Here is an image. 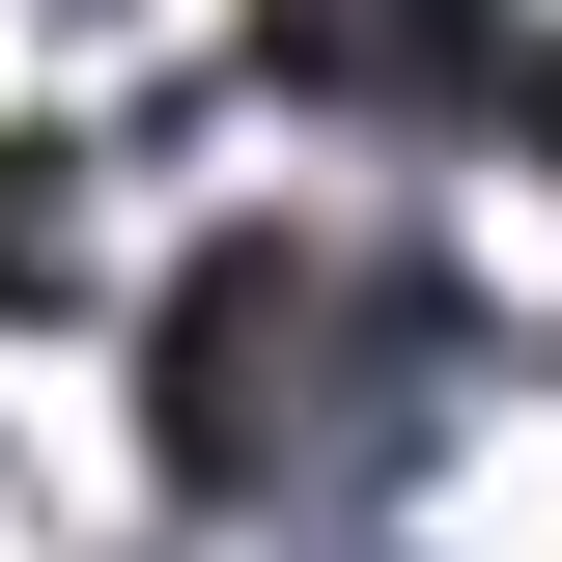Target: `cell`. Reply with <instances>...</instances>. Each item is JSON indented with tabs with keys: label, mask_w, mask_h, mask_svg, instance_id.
Masks as SVG:
<instances>
[{
	"label": "cell",
	"mask_w": 562,
	"mask_h": 562,
	"mask_svg": "<svg viewBox=\"0 0 562 562\" xmlns=\"http://www.w3.org/2000/svg\"><path fill=\"white\" fill-rule=\"evenodd\" d=\"M506 140H535V169H562V57H506Z\"/></svg>",
	"instance_id": "cell-2"
},
{
	"label": "cell",
	"mask_w": 562,
	"mask_h": 562,
	"mask_svg": "<svg viewBox=\"0 0 562 562\" xmlns=\"http://www.w3.org/2000/svg\"><path fill=\"white\" fill-rule=\"evenodd\" d=\"M140 422H169L198 535H338L450 422V254L422 225H310V198L198 225V281L140 310Z\"/></svg>",
	"instance_id": "cell-1"
}]
</instances>
